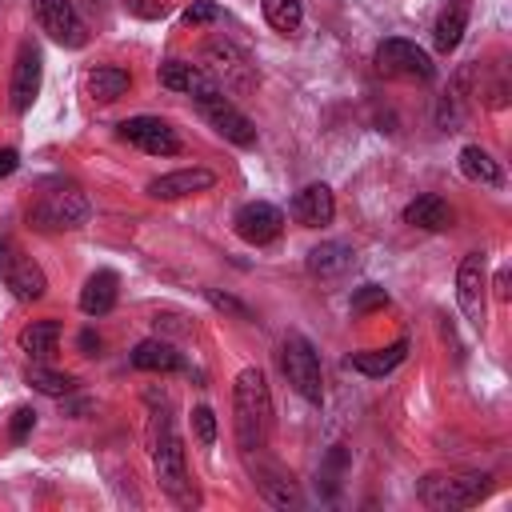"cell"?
Masks as SVG:
<instances>
[{"label":"cell","mask_w":512,"mask_h":512,"mask_svg":"<svg viewBox=\"0 0 512 512\" xmlns=\"http://www.w3.org/2000/svg\"><path fill=\"white\" fill-rule=\"evenodd\" d=\"M148 448H152L156 484H160L176 504H184V508L200 504V492L192 488V476H188V464H184V440L176 436L168 400H164V408H152V420H148Z\"/></svg>","instance_id":"obj_1"},{"label":"cell","mask_w":512,"mask_h":512,"mask_svg":"<svg viewBox=\"0 0 512 512\" xmlns=\"http://www.w3.org/2000/svg\"><path fill=\"white\" fill-rule=\"evenodd\" d=\"M232 428L240 452H260L272 432V392L260 368H240L232 384Z\"/></svg>","instance_id":"obj_2"},{"label":"cell","mask_w":512,"mask_h":512,"mask_svg":"<svg viewBox=\"0 0 512 512\" xmlns=\"http://www.w3.org/2000/svg\"><path fill=\"white\" fill-rule=\"evenodd\" d=\"M88 212H92V204H88V196H84V188L76 180L48 176L32 192L28 224L40 228V232H72V228H80L88 220Z\"/></svg>","instance_id":"obj_3"},{"label":"cell","mask_w":512,"mask_h":512,"mask_svg":"<svg viewBox=\"0 0 512 512\" xmlns=\"http://www.w3.org/2000/svg\"><path fill=\"white\" fill-rule=\"evenodd\" d=\"M492 492V480L484 472H464V476H428L420 480V504L432 512H460L480 504Z\"/></svg>","instance_id":"obj_4"},{"label":"cell","mask_w":512,"mask_h":512,"mask_svg":"<svg viewBox=\"0 0 512 512\" xmlns=\"http://www.w3.org/2000/svg\"><path fill=\"white\" fill-rule=\"evenodd\" d=\"M280 364H284V376L288 384L308 400V404H320L324 400V376H320V356L316 348L308 344V336L300 332H288L284 344H280Z\"/></svg>","instance_id":"obj_5"},{"label":"cell","mask_w":512,"mask_h":512,"mask_svg":"<svg viewBox=\"0 0 512 512\" xmlns=\"http://www.w3.org/2000/svg\"><path fill=\"white\" fill-rule=\"evenodd\" d=\"M192 100H196L200 116H204L224 140H232V144H240V148L256 144V128H252V120L232 104V96H228L224 88H216V80H212L208 88H200Z\"/></svg>","instance_id":"obj_6"},{"label":"cell","mask_w":512,"mask_h":512,"mask_svg":"<svg viewBox=\"0 0 512 512\" xmlns=\"http://www.w3.org/2000/svg\"><path fill=\"white\" fill-rule=\"evenodd\" d=\"M0 280H4V288H8L20 304L40 300L44 288H48L44 268H40V264H36L12 236H0Z\"/></svg>","instance_id":"obj_7"},{"label":"cell","mask_w":512,"mask_h":512,"mask_svg":"<svg viewBox=\"0 0 512 512\" xmlns=\"http://www.w3.org/2000/svg\"><path fill=\"white\" fill-rule=\"evenodd\" d=\"M456 304L464 312V320L480 332L488 320V256L484 252H468L456 268Z\"/></svg>","instance_id":"obj_8"},{"label":"cell","mask_w":512,"mask_h":512,"mask_svg":"<svg viewBox=\"0 0 512 512\" xmlns=\"http://www.w3.org/2000/svg\"><path fill=\"white\" fill-rule=\"evenodd\" d=\"M204 72L216 80V88H224V92H252L256 88V68H252V60L236 48V44H228V40H212L208 48H204Z\"/></svg>","instance_id":"obj_9"},{"label":"cell","mask_w":512,"mask_h":512,"mask_svg":"<svg viewBox=\"0 0 512 512\" xmlns=\"http://www.w3.org/2000/svg\"><path fill=\"white\" fill-rule=\"evenodd\" d=\"M376 68H380L384 76H400V80H432V76H436L432 56H428L420 44L396 40V36L376 48Z\"/></svg>","instance_id":"obj_10"},{"label":"cell","mask_w":512,"mask_h":512,"mask_svg":"<svg viewBox=\"0 0 512 512\" xmlns=\"http://www.w3.org/2000/svg\"><path fill=\"white\" fill-rule=\"evenodd\" d=\"M32 12L40 20V28L60 48H84L88 44V28H84V20H80L72 0H32Z\"/></svg>","instance_id":"obj_11"},{"label":"cell","mask_w":512,"mask_h":512,"mask_svg":"<svg viewBox=\"0 0 512 512\" xmlns=\"http://www.w3.org/2000/svg\"><path fill=\"white\" fill-rule=\"evenodd\" d=\"M40 80H44V56L32 40L20 44L16 64H12V80H8V104L12 112H28L40 96Z\"/></svg>","instance_id":"obj_12"},{"label":"cell","mask_w":512,"mask_h":512,"mask_svg":"<svg viewBox=\"0 0 512 512\" xmlns=\"http://www.w3.org/2000/svg\"><path fill=\"white\" fill-rule=\"evenodd\" d=\"M116 132H120V140L136 144V148L148 152V156H176V152H180V136H176L160 116H132V120H124Z\"/></svg>","instance_id":"obj_13"},{"label":"cell","mask_w":512,"mask_h":512,"mask_svg":"<svg viewBox=\"0 0 512 512\" xmlns=\"http://www.w3.org/2000/svg\"><path fill=\"white\" fill-rule=\"evenodd\" d=\"M232 228H236V236H240L244 244H268V240L280 236L284 212H280L276 204H268V200H248V204L236 208Z\"/></svg>","instance_id":"obj_14"},{"label":"cell","mask_w":512,"mask_h":512,"mask_svg":"<svg viewBox=\"0 0 512 512\" xmlns=\"http://www.w3.org/2000/svg\"><path fill=\"white\" fill-rule=\"evenodd\" d=\"M248 468H252L256 492H260L268 504H276V508H288V504H296V500H300V492H296L292 476H288L280 464H272V460H252V456H248Z\"/></svg>","instance_id":"obj_15"},{"label":"cell","mask_w":512,"mask_h":512,"mask_svg":"<svg viewBox=\"0 0 512 512\" xmlns=\"http://www.w3.org/2000/svg\"><path fill=\"white\" fill-rule=\"evenodd\" d=\"M212 184H216V176L208 168H180V172H164V176L148 180V196L152 200H180V196L204 192Z\"/></svg>","instance_id":"obj_16"},{"label":"cell","mask_w":512,"mask_h":512,"mask_svg":"<svg viewBox=\"0 0 512 512\" xmlns=\"http://www.w3.org/2000/svg\"><path fill=\"white\" fill-rule=\"evenodd\" d=\"M292 216L304 224V228H320L336 216V200H332V188L328 184H308L292 196Z\"/></svg>","instance_id":"obj_17"},{"label":"cell","mask_w":512,"mask_h":512,"mask_svg":"<svg viewBox=\"0 0 512 512\" xmlns=\"http://www.w3.org/2000/svg\"><path fill=\"white\" fill-rule=\"evenodd\" d=\"M116 296H120V276H116L112 268H96V272L84 280V288H80V312L104 316V312H112Z\"/></svg>","instance_id":"obj_18"},{"label":"cell","mask_w":512,"mask_h":512,"mask_svg":"<svg viewBox=\"0 0 512 512\" xmlns=\"http://www.w3.org/2000/svg\"><path fill=\"white\" fill-rule=\"evenodd\" d=\"M352 260H356L352 244H344V240H324V244H316V248L308 252V272L320 276V280H336V276H344V272L352 268Z\"/></svg>","instance_id":"obj_19"},{"label":"cell","mask_w":512,"mask_h":512,"mask_svg":"<svg viewBox=\"0 0 512 512\" xmlns=\"http://www.w3.org/2000/svg\"><path fill=\"white\" fill-rule=\"evenodd\" d=\"M408 356V340H392L388 348H372V352H352L348 356V368H356L360 376H388L392 368H400Z\"/></svg>","instance_id":"obj_20"},{"label":"cell","mask_w":512,"mask_h":512,"mask_svg":"<svg viewBox=\"0 0 512 512\" xmlns=\"http://www.w3.org/2000/svg\"><path fill=\"white\" fill-rule=\"evenodd\" d=\"M404 224H412V228H424V232H444L448 224H452V208H448V200L444 196H416L408 208H404Z\"/></svg>","instance_id":"obj_21"},{"label":"cell","mask_w":512,"mask_h":512,"mask_svg":"<svg viewBox=\"0 0 512 512\" xmlns=\"http://www.w3.org/2000/svg\"><path fill=\"white\" fill-rule=\"evenodd\" d=\"M160 84H164V88H172V92H188V96H196L200 88H208V84H212V76H208L200 64L168 60V64H160Z\"/></svg>","instance_id":"obj_22"},{"label":"cell","mask_w":512,"mask_h":512,"mask_svg":"<svg viewBox=\"0 0 512 512\" xmlns=\"http://www.w3.org/2000/svg\"><path fill=\"white\" fill-rule=\"evenodd\" d=\"M460 172L472 180V184H484V188H500L504 184V172H500V164L480 148V144H468V148H460Z\"/></svg>","instance_id":"obj_23"},{"label":"cell","mask_w":512,"mask_h":512,"mask_svg":"<svg viewBox=\"0 0 512 512\" xmlns=\"http://www.w3.org/2000/svg\"><path fill=\"white\" fill-rule=\"evenodd\" d=\"M132 364L140 372H176L184 360H180V352L168 340H140L132 348Z\"/></svg>","instance_id":"obj_24"},{"label":"cell","mask_w":512,"mask_h":512,"mask_svg":"<svg viewBox=\"0 0 512 512\" xmlns=\"http://www.w3.org/2000/svg\"><path fill=\"white\" fill-rule=\"evenodd\" d=\"M464 28H468V0H452V4L440 12L436 28H432V44H436L440 52H452V48L460 44Z\"/></svg>","instance_id":"obj_25"},{"label":"cell","mask_w":512,"mask_h":512,"mask_svg":"<svg viewBox=\"0 0 512 512\" xmlns=\"http://www.w3.org/2000/svg\"><path fill=\"white\" fill-rule=\"evenodd\" d=\"M56 340H60V320H32V324L16 336L20 352H28L32 360L52 356V352H56Z\"/></svg>","instance_id":"obj_26"},{"label":"cell","mask_w":512,"mask_h":512,"mask_svg":"<svg viewBox=\"0 0 512 512\" xmlns=\"http://www.w3.org/2000/svg\"><path fill=\"white\" fill-rule=\"evenodd\" d=\"M128 84H132V76L124 72V68H116V64H100V68H92L88 72V92L96 96V100H120L124 92H128Z\"/></svg>","instance_id":"obj_27"},{"label":"cell","mask_w":512,"mask_h":512,"mask_svg":"<svg viewBox=\"0 0 512 512\" xmlns=\"http://www.w3.org/2000/svg\"><path fill=\"white\" fill-rule=\"evenodd\" d=\"M24 380H28L36 392H44V396H68V392L76 388V376L56 372V368H44V364H32V368L24 372Z\"/></svg>","instance_id":"obj_28"},{"label":"cell","mask_w":512,"mask_h":512,"mask_svg":"<svg viewBox=\"0 0 512 512\" xmlns=\"http://www.w3.org/2000/svg\"><path fill=\"white\" fill-rule=\"evenodd\" d=\"M260 8H264V20L284 36L300 28V0H260Z\"/></svg>","instance_id":"obj_29"},{"label":"cell","mask_w":512,"mask_h":512,"mask_svg":"<svg viewBox=\"0 0 512 512\" xmlns=\"http://www.w3.org/2000/svg\"><path fill=\"white\" fill-rule=\"evenodd\" d=\"M372 308H388V292H384L380 284L356 288V296H352V316H364V312H372Z\"/></svg>","instance_id":"obj_30"},{"label":"cell","mask_w":512,"mask_h":512,"mask_svg":"<svg viewBox=\"0 0 512 512\" xmlns=\"http://www.w3.org/2000/svg\"><path fill=\"white\" fill-rule=\"evenodd\" d=\"M192 432H196V444H200V448H212V444H216V416H212L208 404L192 408Z\"/></svg>","instance_id":"obj_31"},{"label":"cell","mask_w":512,"mask_h":512,"mask_svg":"<svg viewBox=\"0 0 512 512\" xmlns=\"http://www.w3.org/2000/svg\"><path fill=\"white\" fill-rule=\"evenodd\" d=\"M204 296H208V304H212L216 312H228V316H236V320H248V316H252L236 296H228V292H220V288H208Z\"/></svg>","instance_id":"obj_32"},{"label":"cell","mask_w":512,"mask_h":512,"mask_svg":"<svg viewBox=\"0 0 512 512\" xmlns=\"http://www.w3.org/2000/svg\"><path fill=\"white\" fill-rule=\"evenodd\" d=\"M32 428H36V412H32V408H16L12 420H8V436H12V444H24Z\"/></svg>","instance_id":"obj_33"},{"label":"cell","mask_w":512,"mask_h":512,"mask_svg":"<svg viewBox=\"0 0 512 512\" xmlns=\"http://www.w3.org/2000/svg\"><path fill=\"white\" fill-rule=\"evenodd\" d=\"M180 20H184V24H192V28H196V24H212V20H220V8H216L212 0H196V4H188V8H184V16H180Z\"/></svg>","instance_id":"obj_34"},{"label":"cell","mask_w":512,"mask_h":512,"mask_svg":"<svg viewBox=\"0 0 512 512\" xmlns=\"http://www.w3.org/2000/svg\"><path fill=\"white\" fill-rule=\"evenodd\" d=\"M128 12L144 16V20H160V16H168V4L164 0H128Z\"/></svg>","instance_id":"obj_35"},{"label":"cell","mask_w":512,"mask_h":512,"mask_svg":"<svg viewBox=\"0 0 512 512\" xmlns=\"http://www.w3.org/2000/svg\"><path fill=\"white\" fill-rule=\"evenodd\" d=\"M20 168V156H16V148H0V176H12Z\"/></svg>","instance_id":"obj_36"},{"label":"cell","mask_w":512,"mask_h":512,"mask_svg":"<svg viewBox=\"0 0 512 512\" xmlns=\"http://www.w3.org/2000/svg\"><path fill=\"white\" fill-rule=\"evenodd\" d=\"M80 348H84V352H96V348H100V336H96L92 328H88V332H80Z\"/></svg>","instance_id":"obj_37"}]
</instances>
